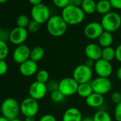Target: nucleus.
<instances>
[{"instance_id":"nucleus-23","label":"nucleus","mask_w":121,"mask_h":121,"mask_svg":"<svg viewBox=\"0 0 121 121\" xmlns=\"http://www.w3.org/2000/svg\"><path fill=\"white\" fill-rule=\"evenodd\" d=\"M44 53V49L41 46H36L31 50L30 59L37 63L43 58Z\"/></svg>"},{"instance_id":"nucleus-47","label":"nucleus","mask_w":121,"mask_h":121,"mask_svg":"<svg viewBox=\"0 0 121 121\" xmlns=\"http://www.w3.org/2000/svg\"><path fill=\"white\" fill-rule=\"evenodd\" d=\"M9 0H0V4H4L6 2H7Z\"/></svg>"},{"instance_id":"nucleus-5","label":"nucleus","mask_w":121,"mask_h":121,"mask_svg":"<svg viewBox=\"0 0 121 121\" xmlns=\"http://www.w3.org/2000/svg\"><path fill=\"white\" fill-rule=\"evenodd\" d=\"M31 15L32 19L38 22L39 24L47 23L51 17L48 7L42 3L32 7L31 10Z\"/></svg>"},{"instance_id":"nucleus-11","label":"nucleus","mask_w":121,"mask_h":121,"mask_svg":"<svg viewBox=\"0 0 121 121\" xmlns=\"http://www.w3.org/2000/svg\"><path fill=\"white\" fill-rule=\"evenodd\" d=\"M47 92L48 90L46 88V85L36 81L33 82L29 88V97L36 100L43 99L46 95Z\"/></svg>"},{"instance_id":"nucleus-12","label":"nucleus","mask_w":121,"mask_h":121,"mask_svg":"<svg viewBox=\"0 0 121 121\" xmlns=\"http://www.w3.org/2000/svg\"><path fill=\"white\" fill-rule=\"evenodd\" d=\"M31 49L24 44L17 46L13 51L12 58L14 61L18 64H22L30 58Z\"/></svg>"},{"instance_id":"nucleus-26","label":"nucleus","mask_w":121,"mask_h":121,"mask_svg":"<svg viewBox=\"0 0 121 121\" xmlns=\"http://www.w3.org/2000/svg\"><path fill=\"white\" fill-rule=\"evenodd\" d=\"M36 81H39L42 83H46L49 79V73L45 69H41L37 71L36 74Z\"/></svg>"},{"instance_id":"nucleus-49","label":"nucleus","mask_w":121,"mask_h":121,"mask_svg":"<svg viewBox=\"0 0 121 121\" xmlns=\"http://www.w3.org/2000/svg\"><path fill=\"white\" fill-rule=\"evenodd\" d=\"M2 34V29H1V27H0V38H1Z\"/></svg>"},{"instance_id":"nucleus-35","label":"nucleus","mask_w":121,"mask_h":121,"mask_svg":"<svg viewBox=\"0 0 121 121\" xmlns=\"http://www.w3.org/2000/svg\"><path fill=\"white\" fill-rule=\"evenodd\" d=\"M114 116L116 121H121V103L115 105L114 110Z\"/></svg>"},{"instance_id":"nucleus-33","label":"nucleus","mask_w":121,"mask_h":121,"mask_svg":"<svg viewBox=\"0 0 121 121\" xmlns=\"http://www.w3.org/2000/svg\"><path fill=\"white\" fill-rule=\"evenodd\" d=\"M111 101L116 105L119 104L121 103V93L118 92V91H115L113 92L111 95Z\"/></svg>"},{"instance_id":"nucleus-15","label":"nucleus","mask_w":121,"mask_h":121,"mask_svg":"<svg viewBox=\"0 0 121 121\" xmlns=\"http://www.w3.org/2000/svg\"><path fill=\"white\" fill-rule=\"evenodd\" d=\"M21 74L26 77H30L36 74L38 71V64L31 59H29L19 65Z\"/></svg>"},{"instance_id":"nucleus-48","label":"nucleus","mask_w":121,"mask_h":121,"mask_svg":"<svg viewBox=\"0 0 121 121\" xmlns=\"http://www.w3.org/2000/svg\"><path fill=\"white\" fill-rule=\"evenodd\" d=\"M10 121H22V120H19V118H15V119L12 120H10Z\"/></svg>"},{"instance_id":"nucleus-17","label":"nucleus","mask_w":121,"mask_h":121,"mask_svg":"<svg viewBox=\"0 0 121 121\" xmlns=\"http://www.w3.org/2000/svg\"><path fill=\"white\" fill-rule=\"evenodd\" d=\"M82 120L83 116L81 110L75 107L66 109L62 117V121H82Z\"/></svg>"},{"instance_id":"nucleus-39","label":"nucleus","mask_w":121,"mask_h":121,"mask_svg":"<svg viewBox=\"0 0 121 121\" xmlns=\"http://www.w3.org/2000/svg\"><path fill=\"white\" fill-rule=\"evenodd\" d=\"M9 34H10V32H8L6 30H2V36H1L0 39L6 42L7 39L9 40Z\"/></svg>"},{"instance_id":"nucleus-34","label":"nucleus","mask_w":121,"mask_h":121,"mask_svg":"<svg viewBox=\"0 0 121 121\" xmlns=\"http://www.w3.org/2000/svg\"><path fill=\"white\" fill-rule=\"evenodd\" d=\"M8 71V64L5 60H0V76H4Z\"/></svg>"},{"instance_id":"nucleus-46","label":"nucleus","mask_w":121,"mask_h":121,"mask_svg":"<svg viewBox=\"0 0 121 121\" xmlns=\"http://www.w3.org/2000/svg\"><path fill=\"white\" fill-rule=\"evenodd\" d=\"M0 121H10V120H9L7 118L2 115V116H0Z\"/></svg>"},{"instance_id":"nucleus-9","label":"nucleus","mask_w":121,"mask_h":121,"mask_svg":"<svg viewBox=\"0 0 121 121\" xmlns=\"http://www.w3.org/2000/svg\"><path fill=\"white\" fill-rule=\"evenodd\" d=\"M91 83L93 92L102 95L109 93L112 88V83L108 78L98 76L97 78L92 80Z\"/></svg>"},{"instance_id":"nucleus-25","label":"nucleus","mask_w":121,"mask_h":121,"mask_svg":"<svg viewBox=\"0 0 121 121\" xmlns=\"http://www.w3.org/2000/svg\"><path fill=\"white\" fill-rule=\"evenodd\" d=\"M94 121H112L110 115L105 110H99L93 116Z\"/></svg>"},{"instance_id":"nucleus-8","label":"nucleus","mask_w":121,"mask_h":121,"mask_svg":"<svg viewBox=\"0 0 121 121\" xmlns=\"http://www.w3.org/2000/svg\"><path fill=\"white\" fill-rule=\"evenodd\" d=\"M38 100L29 97L24 98L20 104V111L26 117H34L39 112Z\"/></svg>"},{"instance_id":"nucleus-45","label":"nucleus","mask_w":121,"mask_h":121,"mask_svg":"<svg viewBox=\"0 0 121 121\" xmlns=\"http://www.w3.org/2000/svg\"><path fill=\"white\" fill-rule=\"evenodd\" d=\"M82 121H94V120H93V118L91 117H86L83 118Z\"/></svg>"},{"instance_id":"nucleus-36","label":"nucleus","mask_w":121,"mask_h":121,"mask_svg":"<svg viewBox=\"0 0 121 121\" xmlns=\"http://www.w3.org/2000/svg\"><path fill=\"white\" fill-rule=\"evenodd\" d=\"M39 121H57L56 118L51 114H46L41 116Z\"/></svg>"},{"instance_id":"nucleus-30","label":"nucleus","mask_w":121,"mask_h":121,"mask_svg":"<svg viewBox=\"0 0 121 121\" xmlns=\"http://www.w3.org/2000/svg\"><path fill=\"white\" fill-rule=\"evenodd\" d=\"M53 4L60 9H64L70 4V0H52Z\"/></svg>"},{"instance_id":"nucleus-1","label":"nucleus","mask_w":121,"mask_h":121,"mask_svg":"<svg viewBox=\"0 0 121 121\" xmlns=\"http://www.w3.org/2000/svg\"><path fill=\"white\" fill-rule=\"evenodd\" d=\"M60 16L68 25L73 26L78 25L83 21L85 18V13L80 7L69 4L62 9Z\"/></svg>"},{"instance_id":"nucleus-29","label":"nucleus","mask_w":121,"mask_h":121,"mask_svg":"<svg viewBox=\"0 0 121 121\" xmlns=\"http://www.w3.org/2000/svg\"><path fill=\"white\" fill-rule=\"evenodd\" d=\"M66 96L60 93L58 90L55 91L51 93V99L54 103H61L65 100Z\"/></svg>"},{"instance_id":"nucleus-6","label":"nucleus","mask_w":121,"mask_h":121,"mask_svg":"<svg viewBox=\"0 0 121 121\" xmlns=\"http://www.w3.org/2000/svg\"><path fill=\"white\" fill-rule=\"evenodd\" d=\"M78 83L73 77L64 78L58 82V91L66 97L77 93Z\"/></svg>"},{"instance_id":"nucleus-10","label":"nucleus","mask_w":121,"mask_h":121,"mask_svg":"<svg viewBox=\"0 0 121 121\" xmlns=\"http://www.w3.org/2000/svg\"><path fill=\"white\" fill-rule=\"evenodd\" d=\"M93 68L95 73L99 77L109 78L112 73V66L110 62L102 58L96 60Z\"/></svg>"},{"instance_id":"nucleus-21","label":"nucleus","mask_w":121,"mask_h":121,"mask_svg":"<svg viewBox=\"0 0 121 121\" xmlns=\"http://www.w3.org/2000/svg\"><path fill=\"white\" fill-rule=\"evenodd\" d=\"M112 6L109 2V0H99L96 2V12L99 14L105 15L110 12H111Z\"/></svg>"},{"instance_id":"nucleus-16","label":"nucleus","mask_w":121,"mask_h":121,"mask_svg":"<svg viewBox=\"0 0 121 121\" xmlns=\"http://www.w3.org/2000/svg\"><path fill=\"white\" fill-rule=\"evenodd\" d=\"M102 50L103 48L99 46V44L90 43L87 44L85 48V54L88 58L96 61L101 58Z\"/></svg>"},{"instance_id":"nucleus-37","label":"nucleus","mask_w":121,"mask_h":121,"mask_svg":"<svg viewBox=\"0 0 121 121\" xmlns=\"http://www.w3.org/2000/svg\"><path fill=\"white\" fill-rule=\"evenodd\" d=\"M109 2L112 7L117 9H121V0H109Z\"/></svg>"},{"instance_id":"nucleus-41","label":"nucleus","mask_w":121,"mask_h":121,"mask_svg":"<svg viewBox=\"0 0 121 121\" xmlns=\"http://www.w3.org/2000/svg\"><path fill=\"white\" fill-rule=\"evenodd\" d=\"M83 0H70V4L75 5L76 7H80L81 6Z\"/></svg>"},{"instance_id":"nucleus-27","label":"nucleus","mask_w":121,"mask_h":121,"mask_svg":"<svg viewBox=\"0 0 121 121\" xmlns=\"http://www.w3.org/2000/svg\"><path fill=\"white\" fill-rule=\"evenodd\" d=\"M9 46L7 42L0 39V60H5L9 55Z\"/></svg>"},{"instance_id":"nucleus-2","label":"nucleus","mask_w":121,"mask_h":121,"mask_svg":"<svg viewBox=\"0 0 121 121\" xmlns=\"http://www.w3.org/2000/svg\"><path fill=\"white\" fill-rule=\"evenodd\" d=\"M68 24L61 16L54 15L50 17L46 23V29L48 34L53 37L62 36L67 30Z\"/></svg>"},{"instance_id":"nucleus-20","label":"nucleus","mask_w":121,"mask_h":121,"mask_svg":"<svg viewBox=\"0 0 121 121\" xmlns=\"http://www.w3.org/2000/svg\"><path fill=\"white\" fill-rule=\"evenodd\" d=\"M93 93L91 83H81L78 85L77 94L84 98H88L90 95H91Z\"/></svg>"},{"instance_id":"nucleus-43","label":"nucleus","mask_w":121,"mask_h":121,"mask_svg":"<svg viewBox=\"0 0 121 121\" xmlns=\"http://www.w3.org/2000/svg\"><path fill=\"white\" fill-rule=\"evenodd\" d=\"M116 76H117V78L121 81V66H120L117 70V72H116Z\"/></svg>"},{"instance_id":"nucleus-38","label":"nucleus","mask_w":121,"mask_h":121,"mask_svg":"<svg viewBox=\"0 0 121 121\" xmlns=\"http://www.w3.org/2000/svg\"><path fill=\"white\" fill-rule=\"evenodd\" d=\"M115 58L119 62H121V44L118 45L115 48Z\"/></svg>"},{"instance_id":"nucleus-22","label":"nucleus","mask_w":121,"mask_h":121,"mask_svg":"<svg viewBox=\"0 0 121 121\" xmlns=\"http://www.w3.org/2000/svg\"><path fill=\"white\" fill-rule=\"evenodd\" d=\"M81 8L85 14H93L96 12V2L94 0H83Z\"/></svg>"},{"instance_id":"nucleus-24","label":"nucleus","mask_w":121,"mask_h":121,"mask_svg":"<svg viewBox=\"0 0 121 121\" xmlns=\"http://www.w3.org/2000/svg\"><path fill=\"white\" fill-rule=\"evenodd\" d=\"M101 58L110 62L111 60L115 58V49H114L112 46L103 48L102 50Z\"/></svg>"},{"instance_id":"nucleus-44","label":"nucleus","mask_w":121,"mask_h":121,"mask_svg":"<svg viewBox=\"0 0 121 121\" xmlns=\"http://www.w3.org/2000/svg\"><path fill=\"white\" fill-rule=\"evenodd\" d=\"M24 121H36L34 117H26Z\"/></svg>"},{"instance_id":"nucleus-3","label":"nucleus","mask_w":121,"mask_h":121,"mask_svg":"<svg viewBox=\"0 0 121 121\" xmlns=\"http://www.w3.org/2000/svg\"><path fill=\"white\" fill-rule=\"evenodd\" d=\"M20 112V104L13 98H6L1 105L2 115L9 120L17 118Z\"/></svg>"},{"instance_id":"nucleus-7","label":"nucleus","mask_w":121,"mask_h":121,"mask_svg":"<svg viewBox=\"0 0 121 121\" xmlns=\"http://www.w3.org/2000/svg\"><path fill=\"white\" fill-rule=\"evenodd\" d=\"M93 76V71L86 65L80 64L77 66L73 71V78L77 81L78 84L89 83Z\"/></svg>"},{"instance_id":"nucleus-42","label":"nucleus","mask_w":121,"mask_h":121,"mask_svg":"<svg viewBox=\"0 0 121 121\" xmlns=\"http://www.w3.org/2000/svg\"><path fill=\"white\" fill-rule=\"evenodd\" d=\"M29 2L31 4H32L33 6H35V5L41 4L42 0H29Z\"/></svg>"},{"instance_id":"nucleus-18","label":"nucleus","mask_w":121,"mask_h":121,"mask_svg":"<svg viewBox=\"0 0 121 121\" xmlns=\"http://www.w3.org/2000/svg\"><path fill=\"white\" fill-rule=\"evenodd\" d=\"M104 103V98L103 95L93 93L91 95H90L88 98H86V103L88 106L93 108H98L100 107Z\"/></svg>"},{"instance_id":"nucleus-31","label":"nucleus","mask_w":121,"mask_h":121,"mask_svg":"<svg viewBox=\"0 0 121 121\" xmlns=\"http://www.w3.org/2000/svg\"><path fill=\"white\" fill-rule=\"evenodd\" d=\"M40 25L38 22L32 20L29 22L28 26H27V30L29 31V32H31V33H36L37 32L39 29H40Z\"/></svg>"},{"instance_id":"nucleus-13","label":"nucleus","mask_w":121,"mask_h":121,"mask_svg":"<svg viewBox=\"0 0 121 121\" xmlns=\"http://www.w3.org/2000/svg\"><path fill=\"white\" fill-rule=\"evenodd\" d=\"M104 29L100 23L97 22H92L86 24L83 29L84 35L89 39H98Z\"/></svg>"},{"instance_id":"nucleus-14","label":"nucleus","mask_w":121,"mask_h":121,"mask_svg":"<svg viewBox=\"0 0 121 121\" xmlns=\"http://www.w3.org/2000/svg\"><path fill=\"white\" fill-rule=\"evenodd\" d=\"M28 38V30L24 28L15 27L9 34V41L14 45L19 46L24 44Z\"/></svg>"},{"instance_id":"nucleus-40","label":"nucleus","mask_w":121,"mask_h":121,"mask_svg":"<svg viewBox=\"0 0 121 121\" xmlns=\"http://www.w3.org/2000/svg\"><path fill=\"white\" fill-rule=\"evenodd\" d=\"M95 62L94 60H91V59H89V58H87V60H86V62H85V65H86L87 66H88L89 68H93L94 67V65H95Z\"/></svg>"},{"instance_id":"nucleus-28","label":"nucleus","mask_w":121,"mask_h":121,"mask_svg":"<svg viewBox=\"0 0 121 121\" xmlns=\"http://www.w3.org/2000/svg\"><path fill=\"white\" fill-rule=\"evenodd\" d=\"M29 22H29L28 17L25 14L19 15L17 19V25L18 27L26 29Z\"/></svg>"},{"instance_id":"nucleus-19","label":"nucleus","mask_w":121,"mask_h":121,"mask_svg":"<svg viewBox=\"0 0 121 121\" xmlns=\"http://www.w3.org/2000/svg\"><path fill=\"white\" fill-rule=\"evenodd\" d=\"M98 40L99 46L102 48H103L111 46L113 42V36L112 35V33L104 31L99 36Z\"/></svg>"},{"instance_id":"nucleus-32","label":"nucleus","mask_w":121,"mask_h":121,"mask_svg":"<svg viewBox=\"0 0 121 121\" xmlns=\"http://www.w3.org/2000/svg\"><path fill=\"white\" fill-rule=\"evenodd\" d=\"M46 88L48 91H50L51 93L58 90V83L54 81H48L46 83Z\"/></svg>"},{"instance_id":"nucleus-4","label":"nucleus","mask_w":121,"mask_h":121,"mask_svg":"<svg viewBox=\"0 0 121 121\" xmlns=\"http://www.w3.org/2000/svg\"><path fill=\"white\" fill-rule=\"evenodd\" d=\"M100 24L105 31L114 32L121 26V17L115 12H110L103 16Z\"/></svg>"}]
</instances>
